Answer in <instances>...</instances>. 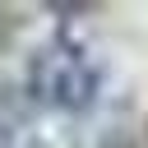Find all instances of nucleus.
Instances as JSON below:
<instances>
[{"instance_id":"nucleus-1","label":"nucleus","mask_w":148,"mask_h":148,"mask_svg":"<svg viewBox=\"0 0 148 148\" xmlns=\"http://www.w3.org/2000/svg\"><path fill=\"white\" fill-rule=\"evenodd\" d=\"M102 88V69L83 42L56 32L28 56V97L51 111H88Z\"/></svg>"},{"instance_id":"nucleus-2","label":"nucleus","mask_w":148,"mask_h":148,"mask_svg":"<svg viewBox=\"0 0 148 148\" xmlns=\"http://www.w3.org/2000/svg\"><path fill=\"white\" fill-rule=\"evenodd\" d=\"M18 116H23V106H18L14 88H0V139H9V134H14Z\"/></svg>"},{"instance_id":"nucleus-3","label":"nucleus","mask_w":148,"mask_h":148,"mask_svg":"<svg viewBox=\"0 0 148 148\" xmlns=\"http://www.w3.org/2000/svg\"><path fill=\"white\" fill-rule=\"evenodd\" d=\"M28 148H46V143H28Z\"/></svg>"}]
</instances>
